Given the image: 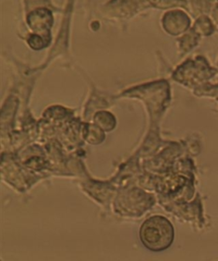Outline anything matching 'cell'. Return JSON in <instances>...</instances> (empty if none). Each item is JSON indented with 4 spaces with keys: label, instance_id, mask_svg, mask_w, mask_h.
I'll return each instance as SVG.
<instances>
[{
    "label": "cell",
    "instance_id": "6da1fadb",
    "mask_svg": "<svg viewBox=\"0 0 218 261\" xmlns=\"http://www.w3.org/2000/svg\"><path fill=\"white\" fill-rule=\"evenodd\" d=\"M139 236L145 248L153 252H160L172 245L174 229L166 218L155 215L144 221Z\"/></svg>",
    "mask_w": 218,
    "mask_h": 261
}]
</instances>
